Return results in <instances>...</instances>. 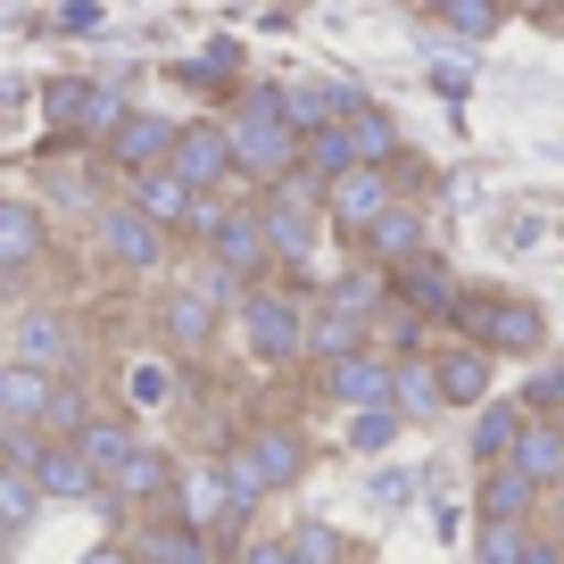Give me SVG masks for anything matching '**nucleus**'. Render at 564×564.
<instances>
[{
  "label": "nucleus",
  "mask_w": 564,
  "mask_h": 564,
  "mask_svg": "<svg viewBox=\"0 0 564 564\" xmlns=\"http://www.w3.org/2000/svg\"><path fill=\"white\" fill-rule=\"evenodd\" d=\"M547 540H556V547H564V490H556V498H547Z\"/></svg>",
  "instance_id": "obj_48"
},
{
  "label": "nucleus",
  "mask_w": 564,
  "mask_h": 564,
  "mask_svg": "<svg viewBox=\"0 0 564 564\" xmlns=\"http://www.w3.org/2000/svg\"><path fill=\"white\" fill-rule=\"evenodd\" d=\"M324 399L333 406H390L399 399V357L390 349H349V357H333V366H324Z\"/></svg>",
  "instance_id": "obj_11"
},
{
  "label": "nucleus",
  "mask_w": 564,
  "mask_h": 564,
  "mask_svg": "<svg viewBox=\"0 0 564 564\" xmlns=\"http://www.w3.org/2000/svg\"><path fill=\"white\" fill-rule=\"evenodd\" d=\"M232 564H300V556H291V540H249Z\"/></svg>",
  "instance_id": "obj_44"
},
{
  "label": "nucleus",
  "mask_w": 564,
  "mask_h": 564,
  "mask_svg": "<svg viewBox=\"0 0 564 564\" xmlns=\"http://www.w3.org/2000/svg\"><path fill=\"white\" fill-rule=\"evenodd\" d=\"M124 399H133V406H166V399H175V366H159V357L133 366V373H124Z\"/></svg>",
  "instance_id": "obj_40"
},
{
  "label": "nucleus",
  "mask_w": 564,
  "mask_h": 564,
  "mask_svg": "<svg viewBox=\"0 0 564 564\" xmlns=\"http://www.w3.org/2000/svg\"><path fill=\"white\" fill-rule=\"evenodd\" d=\"M366 340H373V324H366V316H349V307H333V300L307 307V357H316V366H333V357L366 349Z\"/></svg>",
  "instance_id": "obj_27"
},
{
  "label": "nucleus",
  "mask_w": 564,
  "mask_h": 564,
  "mask_svg": "<svg viewBox=\"0 0 564 564\" xmlns=\"http://www.w3.org/2000/svg\"><path fill=\"white\" fill-rule=\"evenodd\" d=\"M399 192H406V183H399V166H366V159H357L349 175H333V183H324V225H333V232H349V241H366V225H373V216H382Z\"/></svg>",
  "instance_id": "obj_7"
},
{
  "label": "nucleus",
  "mask_w": 564,
  "mask_h": 564,
  "mask_svg": "<svg viewBox=\"0 0 564 564\" xmlns=\"http://www.w3.org/2000/svg\"><path fill=\"white\" fill-rule=\"evenodd\" d=\"M241 316V340L258 366H300L307 357V300L282 291V282H249V300L232 307Z\"/></svg>",
  "instance_id": "obj_4"
},
{
  "label": "nucleus",
  "mask_w": 564,
  "mask_h": 564,
  "mask_svg": "<svg viewBox=\"0 0 564 564\" xmlns=\"http://www.w3.org/2000/svg\"><path fill=\"white\" fill-rule=\"evenodd\" d=\"M523 406H531V415H556V406H564V366H547V373H531V390H523Z\"/></svg>",
  "instance_id": "obj_42"
},
{
  "label": "nucleus",
  "mask_w": 564,
  "mask_h": 564,
  "mask_svg": "<svg viewBox=\"0 0 564 564\" xmlns=\"http://www.w3.org/2000/svg\"><path fill=\"white\" fill-rule=\"evenodd\" d=\"M357 564H366V556H357Z\"/></svg>",
  "instance_id": "obj_50"
},
{
  "label": "nucleus",
  "mask_w": 564,
  "mask_h": 564,
  "mask_svg": "<svg viewBox=\"0 0 564 564\" xmlns=\"http://www.w3.org/2000/svg\"><path fill=\"white\" fill-rule=\"evenodd\" d=\"M18 357H25V366L67 373V366H75V324L58 316V307H34V316L18 324Z\"/></svg>",
  "instance_id": "obj_28"
},
{
  "label": "nucleus",
  "mask_w": 564,
  "mask_h": 564,
  "mask_svg": "<svg viewBox=\"0 0 564 564\" xmlns=\"http://www.w3.org/2000/svg\"><path fill=\"white\" fill-rule=\"evenodd\" d=\"M91 241H100V258L124 265V274H159L166 265V225L150 208H133V199H117V208L91 216Z\"/></svg>",
  "instance_id": "obj_6"
},
{
  "label": "nucleus",
  "mask_w": 564,
  "mask_h": 564,
  "mask_svg": "<svg viewBox=\"0 0 564 564\" xmlns=\"http://www.w3.org/2000/svg\"><path fill=\"white\" fill-rule=\"evenodd\" d=\"M175 166L183 183H199V192H225V199H249V175H241V159H232V133L216 117H192L175 133Z\"/></svg>",
  "instance_id": "obj_5"
},
{
  "label": "nucleus",
  "mask_w": 564,
  "mask_h": 564,
  "mask_svg": "<svg viewBox=\"0 0 564 564\" xmlns=\"http://www.w3.org/2000/svg\"><path fill=\"white\" fill-rule=\"evenodd\" d=\"M216 324H225V300H216V291H199L192 274L159 300V333H166V349H175V357H208V349H216Z\"/></svg>",
  "instance_id": "obj_10"
},
{
  "label": "nucleus",
  "mask_w": 564,
  "mask_h": 564,
  "mask_svg": "<svg viewBox=\"0 0 564 564\" xmlns=\"http://www.w3.org/2000/svg\"><path fill=\"white\" fill-rule=\"evenodd\" d=\"M540 481L523 474V465H481V490H474V514H490V523H531V514H540Z\"/></svg>",
  "instance_id": "obj_19"
},
{
  "label": "nucleus",
  "mask_w": 564,
  "mask_h": 564,
  "mask_svg": "<svg viewBox=\"0 0 564 564\" xmlns=\"http://www.w3.org/2000/svg\"><path fill=\"white\" fill-rule=\"evenodd\" d=\"M9 108H25V84H0V124H18Z\"/></svg>",
  "instance_id": "obj_47"
},
{
  "label": "nucleus",
  "mask_w": 564,
  "mask_h": 564,
  "mask_svg": "<svg viewBox=\"0 0 564 564\" xmlns=\"http://www.w3.org/2000/svg\"><path fill=\"white\" fill-rule=\"evenodd\" d=\"M373 498H382V507H406V498H415V474H399V465L373 474Z\"/></svg>",
  "instance_id": "obj_43"
},
{
  "label": "nucleus",
  "mask_w": 564,
  "mask_h": 564,
  "mask_svg": "<svg viewBox=\"0 0 564 564\" xmlns=\"http://www.w3.org/2000/svg\"><path fill=\"white\" fill-rule=\"evenodd\" d=\"M523 564H564V547L547 540V531H531V547H523Z\"/></svg>",
  "instance_id": "obj_45"
},
{
  "label": "nucleus",
  "mask_w": 564,
  "mask_h": 564,
  "mask_svg": "<svg viewBox=\"0 0 564 564\" xmlns=\"http://www.w3.org/2000/svg\"><path fill=\"white\" fill-rule=\"evenodd\" d=\"M84 423H91V399L67 382V373H58V390H51V415H42V432H51V441H75Z\"/></svg>",
  "instance_id": "obj_39"
},
{
  "label": "nucleus",
  "mask_w": 564,
  "mask_h": 564,
  "mask_svg": "<svg viewBox=\"0 0 564 564\" xmlns=\"http://www.w3.org/2000/svg\"><path fill=\"white\" fill-rule=\"evenodd\" d=\"M51 390H58L51 366L9 357V366H0V423H42V415H51Z\"/></svg>",
  "instance_id": "obj_25"
},
{
  "label": "nucleus",
  "mask_w": 564,
  "mask_h": 564,
  "mask_svg": "<svg viewBox=\"0 0 564 564\" xmlns=\"http://www.w3.org/2000/svg\"><path fill=\"white\" fill-rule=\"evenodd\" d=\"M300 166H307L316 183L349 175V166H357V133H349V124H316V133L300 141Z\"/></svg>",
  "instance_id": "obj_34"
},
{
  "label": "nucleus",
  "mask_w": 564,
  "mask_h": 564,
  "mask_svg": "<svg viewBox=\"0 0 564 564\" xmlns=\"http://www.w3.org/2000/svg\"><path fill=\"white\" fill-rule=\"evenodd\" d=\"M514 465H523V474L556 498V490H564V415H531L523 432H514Z\"/></svg>",
  "instance_id": "obj_24"
},
{
  "label": "nucleus",
  "mask_w": 564,
  "mask_h": 564,
  "mask_svg": "<svg viewBox=\"0 0 564 564\" xmlns=\"http://www.w3.org/2000/svg\"><path fill=\"white\" fill-rule=\"evenodd\" d=\"M282 540H291V556H300V564H357V556H349V531L316 523V514H307V523H291Z\"/></svg>",
  "instance_id": "obj_37"
},
{
  "label": "nucleus",
  "mask_w": 564,
  "mask_h": 564,
  "mask_svg": "<svg viewBox=\"0 0 564 564\" xmlns=\"http://www.w3.org/2000/svg\"><path fill=\"white\" fill-rule=\"evenodd\" d=\"M457 333L481 340L490 357H540L547 349V307L523 291H465L457 300Z\"/></svg>",
  "instance_id": "obj_3"
},
{
  "label": "nucleus",
  "mask_w": 564,
  "mask_h": 564,
  "mask_svg": "<svg viewBox=\"0 0 564 564\" xmlns=\"http://www.w3.org/2000/svg\"><path fill=\"white\" fill-rule=\"evenodd\" d=\"M75 448H84V457H91V474L108 481V474H117V465H124V457L141 448V432H133L124 415H91L84 432H75Z\"/></svg>",
  "instance_id": "obj_32"
},
{
  "label": "nucleus",
  "mask_w": 564,
  "mask_h": 564,
  "mask_svg": "<svg viewBox=\"0 0 564 564\" xmlns=\"http://www.w3.org/2000/svg\"><path fill=\"white\" fill-rule=\"evenodd\" d=\"M232 133V159H241V175L258 183H282V175H300V124H291V91L282 84H241V100H232L225 117Z\"/></svg>",
  "instance_id": "obj_1"
},
{
  "label": "nucleus",
  "mask_w": 564,
  "mask_h": 564,
  "mask_svg": "<svg viewBox=\"0 0 564 564\" xmlns=\"http://www.w3.org/2000/svg\"><path fill=\"white\" fill-rule=\"evenodd\" d=\"M133 556L141 564H216V531L183 523V514H159V523L133 531Z\"/></svg>",
  "instance_id": "obj_20"
},
{
  "label": "nucleus",
  "mask_w": 564,
  "mask_h": 564,
  "mask_svg": "<svg viewBox=\"0 0 564 564\" xmlns=\"http://www.w3.org/2000/svg\"><path fill=\"white\" fill-rule=\"evenodd\" d=\"M399 432H406V406L399 399H390V406H349V448H357V457H382Z\"/></svg>",
  "instance_id": "obj_35"
},
{
  "label": "nucleus",
  "mask_w": 564,
  "mask_h": 564,
  "mask_svg": "<svg viewBox=\"0 0 564 564\" xmlns=\"http://www.w3.org/2000/svg\"><path fill=\"white\" fill-rule=\"evenodd\" d=\"M34 481H42V498H58V507H75V498H108V481L91 474V457L75 441H42Z\"/></svg>",
  "instance_id": "obj_21"
},
{
  "label": "nucleus",
  "mask_w": 564,
  "mask_h": 564,
  "mask_svg": "<svg viewBox=\"0 0 564 564\" xmlns=\"http://www.w3.org/2000/svg\"><path fill=\"white\" fill-rule=\"evenodd\" d=\"M216 465H225L232 498L241 507H265V498L300 490L307 481V432H291V423H258V432H241L232 448H216Z\"/></svg>",
  "instance_id": "obj_2"
},
{
  "label": "nucleus",
  "mask_w": 564,
  "mask_h": 564,
  "mask_svg": "<svg viewBox=\"0 0 564 564\" xmlns=\"http://www.w3.org/2000/svg\"><path fill=\"white\" fill-rule=\"evenodd\" d=\"M175 481H183L175 457H166L159 441H141L133 457L108 474V498H100V507H166V498H175Z\"/></svg>",
  "instance_id": "obj_16"
},
{
  "label": "nucleus",
  "mask_w": 564,
  "mask_h": 564,
  "mask_svg": "<svg viewBox=\"0 0 564 564\" xmlns=\"http://www.w3.org/2000/svg\"><path fill=\"white\" fill-rule=\"evenodd\" d=\"M423 9H432V25H441V34H457V42H490L498 25L514 18L507 0H423Z\"/></svg>",
  "instance_id": "obj_31"
},
{
  "label": "nucleus",
  "mask_w": 564,
  "mask_h": 564,
  "mask_svg": "<svg viewBox=\"0 0 564 564\" xmlns=\"http://www.w3.org/2000/svg\"><path fill=\"white\" fill-rule=\"evenodd\" d=\"M124 199L150 208L166 232H183V225H192V208H199V183H183L175 166H141V175H124Z\"/></svg>",
  "instance_id": "obj_22"
},
{
  "label": "nucleus",
  "mask_w": 564,
  "mask_h": 564,
  "mask_svg": "<svg viewBox=\"0 0 564 564\" xmlns=\"http://www.w3.org/2000/svg\"><path fill=\"white\" fill-rule=\"evenodd\" d=\"M42 117L58 133H108L124 117V100H117V84H91V75H51L42 84Z\"/></svg>",
  "instance_id": "obj_9"
},
{
  "label": "nucleus",
  "mask_w": 564,
  "mask_h": 564,
  "mask_svg": "<svg viewBox=\"0 0 564 564\" xmlns=\"http://www.w3.org/2000/svg\"><path fill=\"white\" fill-rule=\"evenodd\" d=\"M390 291H399V307H415L423 324H457V300H465L457 265H448L441 249H423V258L390 265Z\"/></svg>",
  "instance_id": "obj_8"
},
{
  "label": "nucleus",
  "mask_w": 564,
  "mask_h": 564,
  "mask_svg": "<svg viewBox=\"0 0 564 564\" xmlns=\"http://www.w3.org/2000/svg\"><path fill=\"white\" fill-rule=\"evenodd\" d=\"M531 423V406L523 399H490V406H474V465H507L514 457V432Z\"/></svg>",
  "instance_id": "obj_30"
},
{
  "label": "nucleus",
  "mask_w": 564,
  "mask_h": 564,
  "mask_svg": "<svg viewBox=\"0 0 564 564\" xmlns=\"http://www.w3.org/2000/svg\"><path fill=\"white\" fill-rule=\"evenodd\" d=\"M523 547H531V523H490V514H481L474 564H523Z\"/></svg>",
  "instance_id": "obj_38"
},
{
  "label": "nucleus",
  "mask_w": 564,
  "mask_h": 564,
  "mask_svg": "<svg viewBox=\"0 0 564 564\" xmlns=\"http://www.w3.org/2000/svg\"><path fill=\"white\" fill-rule=\"evenodd\" d=\"M232 67H241V42H208V58L183 67V84H216V75H232Z\"/></svg>",
  "instance_id": "obj_41"
},
{
  "label": "nucleus",
  "mask_w": 564,
  "mask_h": 564,
  "mask_svg": "<svg viewBox=\"0 0 564 564\" xmlns=\"http://www.w3.org/2000/svg\"><path fill=\"white\" fill-rule=\"evenodd\" d=\"M349 133H357V159H366V166H399V159H406V133H399V117H390L382 100L357 108Z\"/></svg>",
  "instance_id": "obj_33"
},
{
  "label": "nucleus",
  "mask_w": 564,
  "mask_h": 564,
  "mask_svg": "<svg viewBox=\"0 0 564 564\" xmlns=\"http://www.w3.org/2000/svg\"><path fill=\"white\" fill-rule=\"evenodd\" d=\"M175 133H183V124L159 117V108H124L100 141H108V159H117L124 175H141V166H166V159H175Z\"/></svg>",
  "instance_id": "obj_13"
},
{
  "label": "nucleus",
  "mask_w": 564,
  "mask_h": 564,
  "mask_svg": "<svg viewBox=\"0 0 564 564\" xmlns=\"http://www.w3.org/2000/svg\"><path fill=\"white\" fill-rule=\"evenodd\" d=\"M208 258L225 265V274H241V282H258L265 265H274V241H265V208H258V199H232V208H225V225L208 232Z\"/></svg>",
  "instance_id": "obj_12"
},
{
  "label": "nucleus",
  "mask_w": 564,
  "mask_h": 564,
  "mask_svg": "<svg viewBox=\"0 0 564 564\" xmlns=\"http://www.w3.org/2000/svg\"><path fill=\"white\" fill-rule=\"evenodd\" d=\"M324 300L333 307H349V316H366V324H382V307L399 300V291H390V265H349V274H324Z\"/></svg>",
  "instance_id": "obj_26"
},
{
  "label": "nucleus",
  "mask_w": 564,
  "mask_h": 564,
  "mask_svg": "<svg viewBox=\"0 0 564 564\" xmlns=\"http://www.w3.org/2000/svg\"><path fill=\"white\" fill-rule=\"evenodd\" d=\"M291 91V124L300 133H316V124H349L357 108H366V91L340 84V75H300V84H282Z\"/></svg>",
  "instance_id": "obj_18"
},
{
  "label": "nucleus",
  "mask_w": 564,
  "mask_h": 564,
  "mask_svg": "<svg viewBox=\"0 0 564 564\" xmlns=\"http://www.w3.org/2000/svg\"><path fill=\"white\" fill-rule=\"evenodd\" d=\"M357 249H366L373 265H406V258H423V249H432V216H423V199H415V192H399V199H390V208L366 225V241H357Z\"/></svg>",
  "instance_id": "obj_15"
},
{
  "label": "nucleus",
  "mask_w": 564,
  "mask_h": 564,
  "mask_svg": "<svg viewBox=\"0 0 564 564\" xmlns=\"http://www.w3.org/2000/svg\"><path fill=\"white\" fill-rule=\"evenodd\" d=\"M75 564H141V556H133V547H117V540H108V547H91V556H75Z\"/></svg>",
  "instance_id": "obj_46"
},
{
  "label": "nucleus",
  "mask_w": 564,
  "mask_h": 564,
  "mask_svg": "<svg viewBox=\"0 0 564 564\" xmlns=\"http://www.w3.org/2000/svg\"><path fill=\"white\" fill-rule=\"evenodd\" d=\"M42 249H51V216H42L34 199H9V192H0V274L42 265Z\"/></svg>",
  "instance_id": "obj_23"
},
{
  "label": "nucleus",
  "mask_w": 564,
  "mask_h": 564,
  "mask_svg": "<svg viewBox=\"0 0 564 564\" xmlns=\"http://www.w3.org/2000/svg\"><path fill=\"white\" fill-rule=\"evenodd\" d=\"M42 507H51V498H42V481L25 474V465H0V547H18L25 531L42 523Z\"/></svg>",
  "instance_id": "obj_29"
},
{
  "label": "nucleus",
  "mask_w": 564,
  "mask_h": 564,
  "mask_svg": "<svg viewBox=\"0 0 564 564\" xmlns=\"http://www.w3.org/2000/svg\"><path fill=\"white\" fill-rule=\"evenodd\" d=\"M432 373H441V399L448 406H465V415H474V406H490V382H498V357L481 349V340H441V349H432Z\"/></svg>",
  "instance_id": "obj_14"
},
{
  "label": "nucleus",
  "mask_w": 564,
  "mask_h": 564,
  "mask_svg": "<svg viewBox=\"0 0 564 564\" xmlns=\"http://www.w3.org/2000/svg\"><path fill=\"white\" fill-rule=\"evenodd\" d=\"M175 514L183 523H199V531H232L241 523V498H232V481H225V465H192V474L175 481Z\"/></svg>",
  "instance_id": "obj_17"
},
{
  "label": "nucleus",
  "mask_w": 564,
  "mask_h": 564,
  "mask_svg": "<svg viewBox=\"0 0 564 564\" xmlns=\"http://www.w3.org/2000/svg\"><path fill=\"white\" fill-rule=\"evenodd\" d=\"M507 9H514V0H507Z\"/></svg>",
  "instance_id": "obj_49"
},
{
  "label": "nucleus",
  "mask_w": 564,
  "mask_h": 564,
  "mask_svg": "<svg viewBox=\"0 0 564 564\" xmlns=\"http://www.w3.org/2000/svg\"><path fill=\"white\" fill-rule=\"evenodd\" d=\"M399 406H406V415H448V399H441V373H432V349L399 357Z\"/></svg>",
  "instance_id": "obj_36"
}]
</instances>
